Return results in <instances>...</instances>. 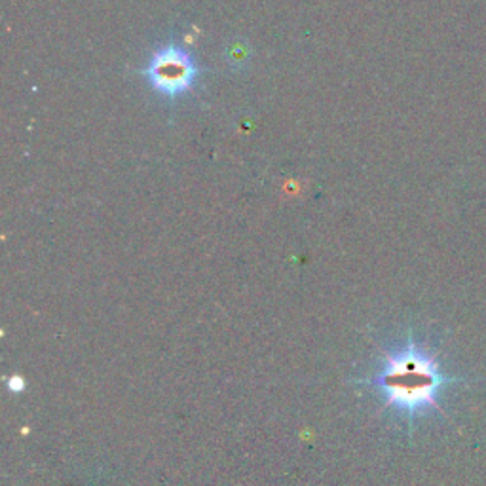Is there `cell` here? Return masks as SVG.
Listing matches in <instances>:
<instances>
[{
	"label": "cell",
	"instance_id": "obj_1",
	"mask_svg": "<svg viewBox=\"0 0 486 486\" xmlns=\"http://www.w3.org/2000/svg\"><path fill=\"white\" fill-rule=\"evenodd\" d=\"M361 382L382 393L386 409L413 422L428 411H441L439 393L462 378L446 376L437 359L409 336L401 348L388 351L382 366Z\"/></svg>",
	"mask_w": 486,
	"mask_h": 486
},
{
	"label": "cell",
	"instance_id": "obj_2",
	"mask_svg": "<svg viewBox=\"0 0 486 486\" xmlns=\"http://www.w3.org/2000/svg\"><path fill=\"white\" fill-rule=\"evenodd\" d=\"M198 74L200 69L194 56L177 44L156 50L144 67V76L152 89L169 99L187 94L198 81Z\"/></svg>",
	"mask_w": 486,
	"mask_h": 486
},
{
	"label": "cell",
	"instance_id": "obj_3",
	"mask_svg": "<svg viewBox=\"0 0 486 486\" xmlns=\"http://www.w3.org/2000/svg\"><path fill=\"white\" fill-rule=\"evenodd\" d=\"M23 388H25V384H23V380H21V378H12V380H10V390H12V391H16V393H18V391H21Z\"/></svg>",
	"mask_w": 486,
	"mask_h": 486
}]
</instances>
